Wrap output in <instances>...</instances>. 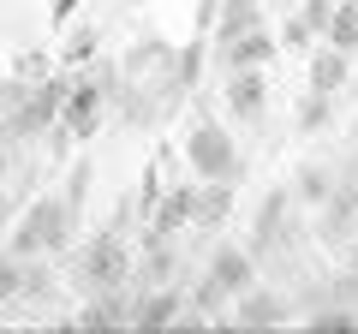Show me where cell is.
Wrapping results in <instances>:
<instances>
[{
  "mask_svg": "<svg viewBox=\"0 0 358 334\" xmlns=\"http://www.w3.org/2000/svg\"><path fill=\"white\" fill-rule=\"evenodd\" d=\"M72 221H78V209L66 203V197H36V203L18 215V227H13V257L66 251V245H72Z\"/></svg>",
  "mask_w": 358,
  "mask_h": 334,
  "instance_id": "obj_1",
  "label": "cell"
},
{
  "mask_svg": "<svg viewBox=\"0 0 358 334\" xmlns=\"http://www.w3.org/2000/svg\"><path fill=\"white\" fill-rule=\"evenodd\" d=\"M185 161L197 180H239V150H233V131L221 119H197L185 131Z\"/></svg>",
  "mask_w": 358,
  "mask_h": 334,
  "instance_id": "obj_2",
  "label": "cell"
},
{
  "mask_svg": "<svg viewBox=\"0 0 358 334\" xmlns=\"http://www.w3.org/2000/svg\"><path fill=\"white\" fill-rule=\"evenodd\" d=\"M131 275V251L114 239V233H102V239L84 245V257H78V281L90 286V293H114V286H126Z\"/></svg>",
  "mask_w": 358,
  "mask_h": 334,
  "instance_id": "obj_3",
  "label": "cell"
},
{
  "mask_svg": "<svg viewBox=\"0 0 358 334\" xmlns=\"http://www.w3.org/2000/svg\"><path fill=\"white\" fill-rule=\"evenodd\" d=\"M66 90H72V78H42L36 90H24L18 102V131H48L66 108Z\"/></svg>",
  "mask_w": 358,
  "mask_h": 334,
  "instance_id": "obj_4",
  "label": "cell"
},
{
  "mask_svg": "<svg viewBox=\"0 0 358 334\" xmlns=\"http://www.w3.org/2000/svg\"><path fill=\"white\" fill-rule=\"evenodd\" d=\"M263 108H268V78H263V66H245V72H227V119H263Z\"/></svg>",
  "mask_w": 358,
  "mask_h": 334,
  "instance_id": "obj_5",
  "label": "cell"
},
{
  "mask_svg": "<svg viewBox=\"0 0 358 334\" xmlns=\"http://www.w3.org/2000/svg\"><path fill=\"white\" fill-rule=\"evenodd\" d=\"M209 281H215L227 298H239L245 286L257 281V257L245 251V245H215V251H209Z\"/></svg>",
  "mask_w": 358,
  "mask_h": 334,
  "instance_id": "obj_6",
  "label": "cell"
},
{
  "mask_svg": "<svg viewBox=\"0 0 358 334\" xmlns=\"http://www.w3.org/2000/svg\"><path fill=\"white\" fill-rule=\"evenodd\" d=\"M275 54H281V48H275V30L257 24V30H245L239 42L215 48V66H221V78H227V72H245V66H268Z\"/></svg>",
  "mask_w": 358,
  "mask_h": 334,
  "instance_id": "obj_7",
  "label": "cell"
},
{
  "mask_svg": "<svg viewBox=\"0 0 358 334\" xmlns=\"http://www.w3.org/2000/svg\"><path fill=\"white\" fill-rule=\"evenodd\" d=\"M227 317L239 322V328H275V322H287V298L251 281L239 298H233V310H227Z\"/></svg>",
  "mask_w": 358,
  "mask_h": 334,
  "instance_id": "obj_8",
  "label": "cell"
},
{
  "mask_svg": "<svg viewBox=\"0 0 358 334\" xmlns=\"http://www.w3.org/2000/svg\"><path fill=\"white\" fill-rule=\"evenodd\" d=\"M346 78H352V54L317 42V48H310V60H305V84H310V90H322V96H341Z\"/></svg>",
  "mask_w": 358,
  "mask_h": 334,
  "instance_id": "obj_9",
  "label": "cell"
},
{
  "mask_svg": "<svg viewBox=\"0 0 358 334\" xmlns=\"http://www.w3.org/2000/svg\"><path fill=\"white\" fill-rule=\"evenodd\" d=\"M167 322H185V293H179L173 281L150 286V293L131 305V328H167Z\"/></svg>",
  "mask_w": 358,
  "mask_h": 334,
  "instance_id": "obj_10",
  "label": "cell"
},
{
  "mask_svg": "<svg viewBox=\"0 0 358 334\" xmlns=\"http://www.w3.org/2000/svg\"><path fill=\"white\" fill-rule=\"evenodd\" d=\"M60 119H66V131L90 138V131H96V119H102V84H96V78H72V90H66Z\"/></svg>",
  "mask_w": 358,
  "mask_h": 334,
  "instance_id": "obj_11",
  "label": "cell"
},
{
  "mask_svg": "<svg viewBox=\"0 0 358 334\" xmlns=\"http://www.w3.org/2000/svg\"><path fill=\"white\" fill-rule=\"evenodd\" d=\"M197 221V185H173V191L155 203V221H150V239H173L179 227Z\"/></svg>",
  "mask_w": 358,
  "mask_h": 334,
  "instance_id": "obj_12",
  "label": "cell"
},
{
  "mask_svg": "<svg viewBox=\"0 0 358 334\" xmlns=\"http://www.w3.org/2000/svg\"><path fill=\"white\" fill-rule=\"evenodd\" d=\"M233 180H197V221L192 227H221V221L233 215Z\"/></svg>",
  "mask_w": 358,
  "mask_h": 334,
  "instance_id": "obj_13",
  "label": "cell"
},
{
  "mask_svg": "<svg viewBox=\"0 0 358 334\" xmlns=\"http://www.w3.org/2000/svg\"><path fill=\"white\" fill-rule=\"evenodd\" d=\"M322 42L341 54H358V0H334V18L322 30Z\"/></svg>",
  "mask_w": 358,
  "mask_h": 334,
  "instance_id": "obj_14",
  "label": "cell"
},
{
  "mask_svg": "<svg viewBox=\"0 0 358 334\" xmlns=\"http://www.w3.org/2000/svg\"><path fill=\"white\" fill-rule=\"evenodd\" d=\"M287 209H293V191H268V197H263V209H257V245H263V251L281 239Z\"/></svg>",
  "mask_w": 358,
  "mask_h": 334,
  "instance_id": "obj_15",
  "label": "cell"
},
{
  "mask_svg": "<svg viewBox=\"0 0 358 334\" xmlns=\"http://www.w3.org/2000/svg\"><path fill=\"white\" fill-rule=\"evenodd\" d=\"M293 197H299V203H329V197H334V173H329V167H317V161H305V167H299V173H293Z\"/></svg>",
  "mask_w": 358,
  "mask_h": 334,
  "instance_id": "obj_16",
  "label": "cell"
},
{
  "mask_svg": "<svg viewBox=\"0 0 358 334\" xmlns=\"http://www.w3.org/2000/svg\"><path fill=\"white\" fill-rule=\"evenodd\" d=\"M120 322H131V305H120V286L84 305V328H120Z\"/></svg>",
  "mask_w": 358,
  "mask_h": 334,
  "instance_id": "obj_17",
  "label": "cell"
},
{
  "mask_svg": "<svg viewBox=\"0 0 358 334\" xmlns=\"http://www.w3.org/2000/svg\"><path fill=\"white\" fill-rule=\"evenodd\" d=\"M203 60H209V42L197 36L192 48H185V54L173 60V84H179V90H192V84H197V72H203Z\"/></svg>",
  "mask_w": 358,
  "mask_h": 334,
  "instance_id": "obj_18",
  "label": "cell"
},
{
  "mask_svg": "<svg viewBox=\"0 0 358 334\" xmlns=\"http://www.w3.org/2000/svg\"><path fill=\"white\" fill-rule=\"evenodd\" d=\"M24 298V257H0V305H18Z\"/></svg>",
  "mask_w": 358,
  "mask_h": 334,
  "instance_id": "obj_19",
  "label": "cell"
},
{
  "mask_svg": "<svg viewBox=\"0 0 358 334\" xmlns=\"http://www.w3.org/2000/svg\"><path fill=\"white\" fill-rule=\"evenodd\" d=\"M322 126H329V96H322V90H305V102H299V131L310 138V131H322Z\"/></svg>",
  "mask_w": 358,
  "mask_h": 334,
  "instance_id": "obj_20",
  "label": "cell"
},
{
  "mask_svg": "<svg viewBox=\"0 0 358 334\" xmlns=\"http://www.w3.org/2000/svg\"><path fill=\"white\" fill-rule=\"evenodd\" d=\"M60 54H66V66H90V60H96V30H90V24H84V30H72Z\"/></svg>",
  "mask_w": 358,
  "mask_h": 334,
  "instance_id": "obj_21",
  "label": "cell"
},
{
  "mask_svg": "<svg viewBox=\"0 0 358 334\" xmlns=\"http://www.w3.org/2000/svg\"><path fill=\"white\" fill-rule=\"evenodd\" d=\"M90 185H96V167H90V161H78L72 167V173H66V203H84V197H90Z\"/></svg>",
  "mask_w": 358,
  "mask_h": 334,
  "instance_id": "obj_22",
  "label": "cell"
},
{
  "mask_svg": "<svg viewBox=\"0 0 358 334\" xmlns=\"http://www.w3.org/2000/svg\"><path fill=\"white\" fill-rule=\"evenodd\" d=\"M299 18H305L310 36L322 42V30H329V18H334V0H305V6H299Z\"/></svg>",
  "mask_w": 358,
  "mask_h": 334,
  "instance_id": "obj_23",
  "label": "cell"
},
{
  "mask_svg": "<svg viewBox=\"0 0 358 334\" xmlns=\"http://www.w3.org/2000/svg\"><path fill=\"white\" fill-rule=\"evenodd\" d=\"M310 328H358V310L352 305H329V310L310 317Z\"/></svg>",
  "mask_w": 358,
  "mask_h": 334,
  "instance_id": "obj_24",
  "label": "cell"
},
{
  "mask_svg": "<svg viewBox=\"0 0 358 334\" xmlns=\"http://www.w3.org/2000/svg\"><path fill=\"white\" fill-rule=\"evenodd\" d=\"M48 293H54V275L42 269V263L24 257V298H48Z\"/></svg>",
  "mask_w": 358,
  "mask_h": 334,
  "instance_id": "obj_25",
  "label": "cell"
},
{
  "mask_svg": "<svg viewBox=\"0 0 358 334\" xmlns=\"http://www.w3.org/2000/svg\"><path fill=\"white\" fill-rule=\"evenodd\" d=\"M281 42H287V48H317V36H310V24H305V18H287V24H281Z\"/></svg>",
  "mask_w": 358,
  "mask_h": 334,
  "instance_id": "obj_26",
  "label": "cell"
},
{
  "mask_svg": "<svg viewBox=\"0 0 358 334\" xmlns=\"http://www.w3.org/2000/svg\"><path fill=\"white\" fill-rule=\"evenodd\" d=\"M72 6H78V0H54V18L66 24V18H72Z\"/></svg>",
  "mask_w": 358,
  "mask_h": 334,
  "instance_id": "obj_27",
  "label": "cell"
},
{
  "mask_svg": "<svg viewBox=\"0 0 358 334\" xmlns=\"http://www.w3.org/2000/svg\"><path fill=\"white\" fill-rule=\"evenodd\" d=\"M221 6H263V0H221Z\"/></svg>",
  "mask_w": 358,
  "mask_h": 334,
  "instance_id": "obj_28",
  "label": "cell"
},
{
  "mask_svg": "<svg viewBox=\"0 0 358 334\" xmlns=\"http://www.w3.org/2000/svg\"><path fill=\"white\" fill-rule=\"evenodd\" d=\"M0 173H6V155H0Z\"/></svg>",
  "mask_w": 358,
  "mask_h": 334,
  "instance_id": "obj_29",
  "label": "cell"
}]
</instances>
